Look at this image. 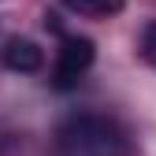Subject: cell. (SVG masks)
Instances as JSON below:
<instances>
[{"instance_id":"277c9868","label":"cell","mask_w":156,"mask_h":156,"mask_svg":"<svg viewBox=\"0 0 156 156\" xmlns=\"http://www.w3.org/2000/svg\"><path fill=\"white\" fill-rule=\"evenodd\" d=\"M63 4L78 15H93V19H112L126 8V0H63Z\"/></svg>"},{"instance_id":"5b68a950","label":"cell","mask_w":156,"mask_h":156,"mask_svg":"<svg viewBox=\"0 0 156 156\" xmlns=\"http://www.w3.org/2000/svg\"><path fill=\"white\" fill-rule=\"evenodd\" d=\"M141 56H145V63L156 71V23H149L141 30Z\"/></svg>"},{"instance_id":"6da1fadb","label":"cell","mask_w":156,"mask_h":156,"mask_svg":"<svg viewBox=\"0 0 156 156\" xmlns=\"http://www.w3.org/2000/svg\"><path fill=\"white\" fill-rule=\"evenodd\" d=\"M56 156H130V141L108 115H71L56 130Z\"/></svg>"},{"instance_id":"3957f363","label":"cell","mask_w":156,"mask_h":156,"mask_svg":"<svg viewBox=\"0 0 156 156\" xmlns=\"http://www.w3.org/2000/svg\"><path fill=\"white\" fill-rule=\"evenodd\" d=\"M4 67L19 71V74H37L45 67V48L30 37H11L4 45Z\"/></svg>"},{"instance_id":"7a4b0ae2","label":"cell","mask_w":156,"mask_h":156,"mask_svg":"<svg viewBox=\"0 0 156 156\" xmlns=\"http://www.w3.org/2000/svg\"><path fill=\"white\" fill-rule=\"evenodd\" d=\"M97 60V48L89 37H78V34H67L60 48H56V67H52V82L60 89H71L78 78H82Z\"/></svg>"}]
</instances>
